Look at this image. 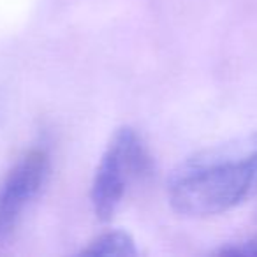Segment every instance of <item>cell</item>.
<instances>
[{
  "mask_svg": "<svg viewBox=\"0 0 257 257\" xmlns=\"http://www.w3.org/2000/svg\"><path fill=\"white\" fill-rule=\"evenodd\" d=\"M257 196V133L196 152L168 180L171 208L183 217L220 215Z\"/></svg>",
  "mask_w": 257,
  "mask_h": 257,
  "instance_id": "6da1fadb",
  "label": "cell"
},
{
  "mask_svg": "<svg viewBox=\"0 0 257 257\" xmlns=\"http://www.w3.org/2000/svg\"><path fill=\"white\" fill-rule=\"evenodd\" d=\"M150 169V155L141 138L131 127H121L113 134L100 157L90 190L93 213L100 220H109L120 208L128 187Z\"/></svg>",
  "mask_w": 257,
  "mask_h": 257,
  "instance_id": "7a4b0ae2",
  "label": "cell"
},
{
  "mask_svg": "<svg viewBox=\"0 0 257 257\" xmlns=\"http://www.w3.org/2000/svg\"><path fill=\"white\" fill-rule=\"evenodd\" d=\"M50 175L44 150H30L13 166L0 189V241L11 238Z\"/></svg>",
  "mask_w": 257,
  "mask_h": 257,
  "instance_id": "3957f363",
  "label": "cell"
},
{
  "mask_svg": "<svg viewBox=\"0 0 257 257\" xmlns=\"http://www.w3.org/2000/svg\"><path fill=\"white\" fill-rule=\"evenodd\" d=\"M85 255H116V257H134L140 253L136 241L125 231H107L97 236L81 250Z\"/></svg>",
  "mask_w": 257,
  "mask_h": 257,
  "instance_id": "277c9868",
  "label": "cell"
},
{
  "mask_svg": "<svg viewBox=\"0 0 257 257\" xmlns=\"http://www.w3.org/2000/svg\"><path fill=\"white\" fill-rule=\"evenodd\" d=\"M218 253H231V255H257V236L241 239V241L227 243L218 250Z\"/></svg>",
  "mask_w": 257,
  "mask_h": 257,
  "instance_id": "5b68a950",
  "label": "cell"
},
{
  "mask_svg": "<svg viewBox=\"0 0 257 257\" xmlns=\"http://www.w3.org/2000/svg\"><path fill=\"white\" fill-rule=\"evenodd\" d=\"M0 118H2V100H0Z\"/></svg>",
  "mask_w": 257,
  "mask_h": 257,
  "instance_id": "8992f818",
  "label": "cell"
}]
</instances>
